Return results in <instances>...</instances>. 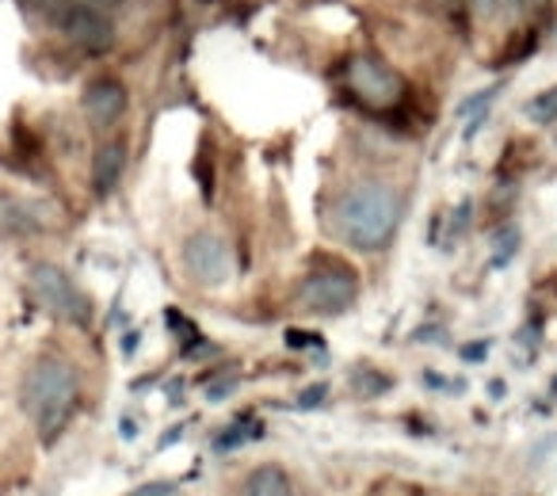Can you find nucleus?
Listing matches in <instances>:
<instances>
[{
	"label": "nucleus",
	"mask_w": 557,
	"mask_h": 496,
	"mask_svg": "<svg viewBox=\"0 0 557 496\" xmlns=\"http://www.w3.org/2000/svg\"><path fill=\"white\" fill-rule=\"evenodd\" d=\"M287 344H290V348H310V344H318V348H321V336L302 333V328H290V333H287Z\"/></svg>",
	"instance_id": "412c9836"
},
{
	"label": "nucleus",
	"mask_w": 557,
	"mask_h": 496,
	"mask_svg": "<svg viewBox=\"0 0 557 496\" xmlns=\"http://www.w3.org/2000/svg\"><path fill=\"white\" fill-rule=\"evenodd\" d=\"M519 230L516 225H500L496 230V237H493V268H508L511 264V257L519 252Z\"/></svg>",
	"instance_id": "ddd939ff"
},
{
	"label": "nucleus",
	"mask_w": 557,
	"mask_h": 496,
	"mask_svg": "<svg viewBox=\"0 0 557 496\" xmlns=\"http://www.w3.org/2000/svg\"><path fill=\"white\" fill-rule=\"evenodd\" d=\"M237 496H295V485H290V473L283 466L263 462L245 473Z\"/></svg>",
	"instance_id": "9d476101"
},
{
	"label": "nucleus",
	"mask_w": 557,
	"mask_h": 496,
	"mask_svg": "<svg viewBox=\"0 0 557 496\" xmlns=\"http://www.w3.org/2000/svg\"><path fill=\"white\" fill-rule=\"evenodd\" d=\"M359 298V280L351 268H318L302 280V287L295 290V310L318 313V318H336V313L351 310Z\"/></svg>",
	"instance_id": "39448f33"
},
{
	"label": "nucleus",
	"mask_w": 557,
	"mask_h": 496,
	"mask_svg": "<svg viewBox=\"0 0 557 496\" xmlns=\"http://www.w3.org/2000/svg\"><path fill=\"white\" fill-rule=\"evenodd\" d=\"M470 9H473V16H478V20H493V16H500L504 0H470Z\"/></svg>",
	"instance_id": "aec40b11"
},
{
	"label": "nucleus",
	"mask_w": 557,
	"mask_h": 496,
	"mask_svg": "<svg viewBox=\"0 0 557 496\" xmlns=\"http://www.w3.org/2000/svg\"><path fill=\"white\" fill-rule=\"evenodd\" d=\"M50 20H54L58 32L77 50H85V54H108L119 39L108 12L88 4V0H58V9L50 12Z\"/></svg>",
	"instance_id": "423d86ee"
},
{
	"label": "nucleus",
	"mask_w": 557,
	"mask_h": 496,
	"mask_svg": "<svg viewBox=\"0 0 557 496\" xmlns=\"http://www.w3.org/2000/svg\"><path fill=\"white\" fill-rule=\"evenodd\" d=\"M126 111V88L111 77H100L85 88V115L92 126H115Z\"/></svg>",
	"instance_id": "6e6552de"
},
{
	"label": "nucleus",
	"mask_w": 557,
	"mask_h": 496,
	"mask_svg": "<svg viewBox=\"0 0 557 496\" xmlns=\"http://www.w3.org/2000/svg\"><path fill=\"white\" fill-rule=\"evenodd\" d=\"M131 435H138V427H134V420H123V439H131Z\"/></svg>",
	"instance_id": "a878e982"
},
{
	"label": "nucleus",
	"mask_w": 557,
	"mask_h": 496,
	"mask_svg": "<svg viewBox=\"0 0 557 496\" xmlns=\"http://www.w3.org/2000/svg\"><path fill=\"white\" fill-rule=\"evenodd\" d=\"M263 435V424L260 420H237V424H230V432H222L214 439V450L218 455H230V450H237L240 443H248V439H260Z\"/></svg>",
	"instance_id": "f8f14e48"
},
{
	"label": "nucleus",
	"mask_w": 557,
	"mask_h": 496,
	"mask_svg": "<svg viewBox=\"0 0 557 496\" xmlns=\"http://www.w3.org/2000/svg\"><path fill=\"white\" fill-rule=\"evenodd\" d=\"M470 218H473V202H458V210H455V222H450V240H458L466 233V225H470Z\"/></svg>",
	"instance_id": "f3484780"
},
{
	"label": "nucleus",
	"mask_w": 557,
	"mask_h": 496,
	"mask_svg": "<svg viewBox=\"0 0 557 496\" xmlns=\"http://www.w3.org/2000/svg\"><path fill=\"white\" fill-rule=\"evenodd\" d=\"M131 496H176V481H149V485H138Z\"/></svg>",
	"instance_id": "a211bd4d"
},
{
	"label": "nucleus",
	"mask_w": 557,
	"mask_h": 496,
	"mask_svg": "<svg viewBox=\"0 0 557 496\" xmlns=\"http://www.w3.org/2000/svg\"><path fill=\"white\" fill-rule=\"evenodd\" d=\"M27 287H32L35 302L58 321H70L77 328L92 325V302L88 295L70 280V272L58 264H32L27 268Z\"/></svg>",
	"instance_id": "7ed1b4c3"
},
{
	"label": "nucleus",
	"mask_w": 557,
	"mask_h": 496,
	"mask_svg": "<svg viewBox=\"0 0 557 496\" xmlns=\"http://www.w3.org/2000/svg\"><path fill=\"white\" fill-rule=\"evenodd\" d=\"M405 199L386 179H363L336 199L333 222L336 233L356 252H382L401 230Z\"/></svg>",
	"instance_id": "f257e3e1"
},
{
	"label": "nucleus",
	"mask_w": 557,
	"mask_h": 496,
	"mask_svg": "<svg viewBox=\"0 0 557 496\" xmlns=\"http://www.w3.org/2000/svg\"><path fill=\"white\" fill-rule=\"evenodd\" d=\"M412 340H428V344H447V333L443 328H420Z\"/></svg>",
	"instance_id": "5701e85b"
},
{
	"label": "nucleus",
	"mask_w": 557,
	"mask_h": 496,
	"mask_svg": "<svg viewBox=\"0 0 557 496\" xmlns=\"http://www.w3.org/2000/svg\"><path fill=\"white\" fill-rule=\"evenodd\" d=\"M504 4H508V9H516V12H527V9H534L539 0H504Z\"/></svg>",
	"instance_id": "393cba45"
},
{
	"label": "nucleus",
	"mask_w": 557,
	"mask_h": 496,
	"mask_svg": "<svg viewBox=\"0 0 557 496\" xmlns=\"http://www.w3.org/2000/svg\"><path fill=\"white\" fill-rule=\"evenodd\" d=\"M496 92H500V88H481V92H473L470 96V100H462V103H458V115H462V119H473V115H485V108H488V103H493V96Z\"/></svg>",
	"instance_id": "dca6fc26"
},
{
	"label": "nucleus",
	"mask_w": 557,
	"mask_h": 496,
	"mask_svg": "<svg viewBox=\"0 0 557 496\" xmlns=\"http://www.w3.org/2000/svg\"><path fill=\"white\" fill-rule=\"evenodd\" d=\"M325 394H329V386H310V389L302 394V401H298V405H302V409H310V405H321V401H325Z\"/></svg>",
	"instance_id": "4be33fe9"
},
{
	"label": "nucleus",
	"mask_w": 557,
	"mask_h": 496,
	"mask_svg": "<svg viewBox=\"0 0 557 496\" xmlns=\"http://www.w3.org/2000/svg\"><path fill=\"white\" fill-rule=\"evenodd\" d=\"M485 351H488V344H485V340H478V344H466L462 356H466V359H473V363H481V359H485Z\"/></svg>",
	"instance_id": "b1692460"
},
{
	"label": "nucleus",
	"mask_w": 557,
	"mask_h": 496,
	"mask_svg": "<svg viewBox=\"0 0 557 496\" xmlns=\"http://www.w3.org/2000/svg\"><path fill=\"white\" fill-rule=\"evenodd\" d=\"M164 321H169V325L176 328V333L184 336V340H199V328H195L191 321H184V318H180L176 310H169V313H164Z\"/></svg>",
	"instance_id": "6ab92c4d"
},
{
	"label": "nucleus",
	"mask_w": 557,
	"mask_h": 496,
	"mask_svg": "<svg viewBox=\"0 0 557 496\" xmlns=\"http://www.w3.org/2000/svg\"><path fill=\"white\" fill-rule=\"evenodd\" d=\"M523 111H527V119H534V123H557V88L534 96V100L527 103Z\"/></svg>",
	"instance_id": "4468645a"
},
{
	"label": "nucleus",
	"mask_w": 557,
	"mask_h": 496,
	"mask_svg": "<svg viewBox=\"0 0 557 496\" xmlns=\"http://www.w3.org/2000/svg\"><path fill=\"white\" fill-rule=\"evenodd\" d=\"M39 214H47L42 202H24V199H4L0 202V222L9 225V230H20V233H39L47 230L50 222H42Z\"/></svg>",
	"instance_id": "9b49d317"
},
{
	"label": "nucleus",
	"mask_w": 557,
	"mask_h": 496,
	"mask_svg": "<svg viewBox=\"0 0 557 496\" xmlns=\"http://www.w3.org/2000/svg\"><path fill=\"white\" fill-rule=\"evenodd\" d=\"M123 172H126V146L123 141H103L92 157V191L100 199H108L119 187V179H123Z\"/></svg>",
	"instance_id": "1a4fd4ad"
},
{
	"label": "nucleus",
	"mask_w": 557,
	"mask_h": 496,
	"mask_svg": "<svg viewBox=\"0 0 557 496\" xmlns=\"http://www.w3.org/2000/svg\"><path fill=\"white\" fill-rule=\"evenodd\" d=\"M134 348H138V333H131V336H126V344H123V351H134Z\"/></svg>",
	"instance_id": "bb28decb"
},
{
	"label": "nucleus",
	"mask_w": 557,
	"mask_h": 496,
	"mask_svg": "<svg viewBox=\"0 0 557 496\" xmlns=\"http://www.w3.org/2000/svg\"><path fill=\"white\" fill-rule=\"evenodd\" d=\"M20 405L32 417L39 439L54 443L81 405V379L73 371V363H65L58 356L35 359L24 386H20Z\"/></svg>",
	"instance_id": "f03ea898"
},
{
	"label": "nucleus",
	"mask_w": 557,
	"mask_h": 496,
	"mask_svg": "<svg viewBox=\"0 0 557 496\" xmlns=\"http://www.w3.org/2000/svg\"><path fill=\"white\" fill-rule=\"evenodd\" d=\"M344 80H348V92L371 111H394L405 100V77L379 54L348 58Z\"/></svg>",
	"instance_id": "20e7f679"
},
{
	"label": "nucleus",
	"mask_w": 557,
	"mask_h": 496,
	"mask_svg": "<svg viewBox=\"0 0 557 496\" xmlns=\"http://www.w3.org/2000/svg\"><path fill=\"white\" fill-rule=\"evenodd\" d=\"M389 386H394V382H389L386 374H374V371H367V367H359V371H356V389H359V397H382Z\"/></svg>",
	"instance_id": "2eb2a0df"
},
{
	"label": "nucleus",
	"mask_w": 557,
	"mask_h": 496,
	"mask_svg": "<svg viewBox=\"0 0 557 496\" xmlns=\"http://www.w3.org/2000/svg\"><path fill=\"white\" fill-rule=\"evenodd\" d=\"M184 268L199 287H222L233 280V252L225 237L199 230L184 240Z\"/></svg>",
	"instance_id": "0eeeda50"
}]
</instances>
